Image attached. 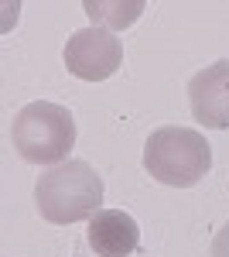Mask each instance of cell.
I'll use <instances>...</instances> for the list:
<instances>
[{
  "mask_svg": "<svg viewBox=\"0 0 229 257\" xmlns=\"http://www.w3.org/2000/svg\"><path fill=\"white\" fill-rule=\"evenodd\" d=\"M38 213L55 226L93 219L103 206V178L89 161H62L35 182Z\"/></svg>",
  "mask_w": 229,
  "mask_h": 257,
  "instance_id": "6da1fadb",
  "label": "cell"
},
{
  "mask_svg": "<svg viewBox=\"0 0 229 257\" xmlns=\"http://www.w3.org/2000/svg\"><path fill=\"white\" fill-rule=\"evenodd\" d=\"M144 168L154 182L191 189L212 168V144L191 127H157L144 144Z\"/></svg>",
  "mask_w": 229,
  "mask_h": 257,
  "instance_id": "7a4b0ae2",
  "label": "cell"
},
{
  "mask_svg": "<svg viewBox=\"0 0 229 257\" xmlns=\"http://www.w3.org/2000/svg\"><path fill=\"white\" fill-rule=\"evenodd\" d=\"M11 141L18 155L31 165H62L76 144V120L65 106L35 99L21 106L11 123Z\"/></svg>",
  "mask_w": 229,
  "mask_h": 257,
  "instance_id": "3957f363",
  "label": "cell"
},
{
  "mask_svg": "<svg viewBox=\"0 0 229 257\" xmlns=\"http://www.w3.org/2000/svg\"><path fill=\"white\" fill-rule=\"evenodd\" d=\"M123 65V41L106 28H82L65 41V69L86 82L110 79Z\"/></svg>",
  "mask_w": 229,
  "mask_h": 257,
  "instance_id": "277c9868",
  "label": "cell"
},
{
  "mask_svg": "<svg viewBox=\"0 0 229 257\" xmlns=\"http://www.w3.org/2000/svg\"><path fill=\"white\" fill-rule=\"evenodd\" d=\"M191 117L209 131H229V59L195 72L188 82Z\"/></svg>",
  "mask_w": 229,
  "mask_h": 257,
  "instance_id": "5b68a950",
  "label": "cell"
},
{
  "mask_svg": "<svg viewBox=\"0 0 229 257\" xmlns=\"http://www.w3.org/2000/svg\"><path fill=\"white\" fill-rule=\"evenodd\" d=\"M86 240L96 250V257H130L140 247V226L123 209H99L89 219Z\"/></svg>",
  "mask_w": 229,
  "mask_h": 257,
  "instance_id": "8992f818",
  "label": "cell"
},
{
  "mask_svg": "<svg viewBox=\"0 0 229 257\" xmlns=\"http://www.w3.org/2000/svg\"><path fill=\"white\" fill-rule=\"evenodd\" d=\"M86 7V14L93 18L96 28H127V24H134L140 18V11H144V0H127V4H120V0H86L82 4Z\"/></svg>",
  "mask_w": 229,
  "mask_h": 257,
  "instance_id": "52a82bcc",
  "label": "cell"
},
{
  "mask_svg": "<svg viewBox=\"0 0 229 257\" xmlns=\"http://www.w3.org/2000/svg\"><path fill=\"white\" fill-rule=\"evenodd\" d=\"M212 257H229V223L212 237Z\"/></svg>",
  "mask_w": 229,
  "mask_h": 257,
  "instance_id": "ba28073f",
  "label": "cell"
}]
</instances>
